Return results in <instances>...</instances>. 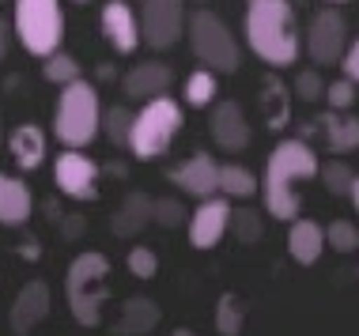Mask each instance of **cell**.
<instances>
[{"label":"cell","instance_id":"obj_1","mask_svg":"<svg viewBox=\"0 0 359 336\" xmlns=\"http://www.w3.org/2000/svg\"><path fill=\"white\" fill-rule=\"evenodd\" d=\"M318 151L306 140L287 136L273 148V155L265 162V174H261V200H265V212L273 219H295L299 216V186L310 178H318Z\"/></svg>","mask_w":359,"mask_h":336},{"label":"cell","instance_id":"obj_2","mask_svg":"<svg viewBox=\"0 0 359 336\" xmlns=\"http://www.w3.org/2000/svg\"><path fill=\"white\" fill-rule=\"evenodd\" d=\"M246 46L269 69H291L299 61V19L291 0H246Z\"/></svg>","mask_w":359,"mask_h":336},{"label":"cell","instance_id":"obj_3","mask_svg":"<svg viewBox=\"0 0 359 336\" xmlns=\"http://www.w3.org/2000/svg\"><path fill=\"white\" fill-rule=\"evenodd\" d=\"M65 299L76 325L83 329H99L102 325V306L110 299V257L99 249H83L72 257L69 272H65Z\"/></svg>","mask_w":359,"mask_h":336},{"label":"cell","instance_id":"obj_4","mask_svg":"<svg viewBox=\"0 0 359 336\" xmlns=\"http://www.w3.org/2000/svg\"><path fill=\"white\" fill-rule=\"evenodd\" d=\"M102 132V99L99 88L83 76L65 83L53 106V136L65 148H91V140Z\"/></svg>","mask_w":359,"mask_h":336},{"label":"cell","instance_id":"obj_5","mask_svg":"<svg viewBox=\"0 0 359 336\" xmlns=\"http://www.w3.org/2000/svg\"><path fill=\"white\" fill-rule=\"evenodd\" d=\"M182 125H186V113L170 94H155V99L140 102V110L133 113V136H129L133 159L140 162L163 159L170 151L174 136L182 132Z\"/></svg>","mask_w":359,"mask_h":336},{"label":"cell","instance_id":"obj_6","mask_svg":"<svg viewBox=\"0 0 359 336\" xmlns=\"http://www.w3.org/2000/svg\"><path fill=\"white\" fill-rule=\"evenodd\" d=\"M186 38H189L193 57H197L201 64H208L212 72H219V76L238 72V64H242L238 38L227 27V19L216 15L212 8H197V12H189Z\"/></svg>","mask_w":359,"mask_h":336},{"label":"cell","instance_id":"obj_7","mask_svg":"<svg viewBox=\"0 0 359 336\" xmlns=\"http://www.w3.org/2000/svg\"><path fill=\"white\" fill-rule=\"evenodd\" d=\"M15 42L31 57H50L65 42V8L61 0H12Z\"/></svg>","mask_w":359,"mask_h":336},{"label":"cell","instance_id":"obj_8","mask_svg":"<svg viewBox=\"0 0 359 336\" xmlns=\"http://www.w3.org/2000/svg\"><path fill=\"white\" fill-rule=\"evenodd\" d=\"M186 0H144L140 4V34L148 42V50L163 53L186 38Z\"/></svg>","mask_w":359,"mask_h":336},{"label":"cell","instance_id":"obj_9","mask_svg":"<svg viewBox=\"0 0 359 336\" xmlns=\"http://www.w3.org/2000/svg\"><path fill=\"white\" fill-rule=\"evenodd\" d=\"M303 46L318 69L322 64H341V57L348 50V19L341 15V4H325L310 15Z\"/></svg>","mask_w":359,"mask_h":336},{"label":"cell","instance_id":"obj_10","mask_svg":"<svg viewBox=\"0 0 359 336\" xmlns=\"http://www.w3.org/2000/svg\"><path fill=\"white\" fill-rule=\"evenodd\" d=\"M53 181L69 200H99L102 167L83 148H65L53 162Z\"/></svg>","mask_w":359,"mask_h":336},{"label":"cell","instance_id":"obj_11","mask_svg":"<svg viewBox=\"0 0 359 336\" xmlns=\"http://www.w3.org/2000/svg\"><path fill=\"white\" fill-rule=\"evenodd\" d=\"M227 230H231V200L223 193L205 197L189 212V242H193V249H216Z\"/></svg>","mask_w":359,"mask_h":336},{"label":"cell","instance_id":"obj_12","mask_svg":"<svg viewBox=\"0 0 359 336\" xmlns=\"http://www.w3.org/2000/svg\"><path fill=\"white\" fill-rule=\"evenodd\" d=\"M208 132H212V144H216L219 151H246L250 140H254V129H250V121H246V110H242L235 99L212 102Z\"/></svg>","mask_w":359,"mask_h":336},{"label":"cell","instance_id":"obj_13","mask_svg":"<svg viewBox=\"0 0 359 336\" xmlns=\"http://www.w3.org/2000/svg\"><path fill=\"white\" fill-rule=\"evenodd\" d=\"M99 23H102V38L110 42L114 53H137V50H140V42H144V34H140V15L133 12L125 0H106Z\"/></svg>","mask_w":359,"mask_h":336},{"label":"cell","instance_id":"obj_14","mask_svg":"<svg viewBox=\"0 0 359 336\" xmlns=\"http://www.w3.org/2000/svg\"><path fill=\"white\" fill-rule=\"evenodd\" d=\"M170 181L182 193L205 200L212 193H219V162L212 159L208 151H193L186 162H178V167L170 170Z\"/></svg>","mask_w":359,"mask_h":336},{"label":"cell","instance_id":"obj_15","mask_svg":"<svg viewBox=\"0 0 359 336\" xmlns=\"http://www.w3.org/2000/svg\"><path fill=\"white\" fill-rule=\"evenodd\" d=\"M50 284L46 280H27L23 287H19L12 310H8V325H12V332H31L38 329L46 318H50Z\"/></svg>","mask_w":359,"mask_h":336},{"label":"cell","instance_id":"obj_16","mask_svg":"<svg viewBox=\"0 0 359 336\" xmlns=\"http://www.w3.org/2000/svg\"><path fill=\"white\" fill-rule=\"evenodd\" d=\"M170 83H174V72L163 61H140L121 76V91L133 102H148L155 94H167Z\"/></svg>","mask_w":359,"mask_h":336},{"label":"cell","instance_id":"obj_17","mask_svg":"<svg viewBox=\"0 0 359 336\" xmlns=\"http://www.w3.org/2000/svg\"><path fill=\"white\" fill-rule=\"evenodd\" d=\"M34 212V193L19 174L0 170V227H23Z\"/></svg>","mask_w":359,"mask_h":336},{"label":"cell","instance_id":"obj_18","mask_svg":"<svg viewBox=\"0 0 359 336\" xmlns=\"http://www.w3.org/2000/svg\"><path fill=\"white\" fill-rule=\"evenodd\" d=\"M151 219H155V197L140 193V189H133V193L121 197L118 212L110 216V230H114L118 238H137L140 230L151 223Z\"/></svg>","mask_w":359,"mask_h":336},{"label":"cell","instance_id":"obj_19","mask_svg":"<svg viewBox=\"0 0 359 336\" xmlns=\"http://www.w3.org/2000/svg\"><path fill=\"white\" fill-rule=\"evenodd\" d=\"M325 249V227L314 219H287V257L295 265H318Z\"/></svg>","mask_w":359,"mask_h":336},{"label":"cell","instance_id":"obj_20","mask_svg":"<svg viewBox=\"0 0 359 336\" xmlns=\"http://www.w3.org/2000/svg\"><path fill=\"white\" fill-rule=\"evenodd\" d=\"M8 151H12L15 167L31 174V170H38L46 162V132L38 129V125H31V121L15 125L12 136H8Z\"/></svg>","mask_w":359,"mask_h":336},{"label":"cell","instance_id":"obj_21","mask_svg":"<svg viewBox=\"0 0 359 336\" xmlns=\"http://www.w3.org/2000/svg\"><path fill=\"white\" fill-rule=\"evenodd\" d=\"M314 129L325 136L329 151H348L359 148V118H348V110H325L322 118H314Z\"/></svg>","mask_w":359,"mask_h":336},{"label":"cell","instance_id":"obj_22","mask_svg":"<svg viewBox=\"0 0 359 336\" xmlns=\"http://www.w3.org/2000/svg\"><path fill=\"white\" fill-rule=\"evenodd\" d=\"M159 321H163L159 302L144 299V295H133V299H125L121 318H118V325H114V332H121V336H144V332H151Z\"/></svg>","mask_w":359,"mask_h":336},{"label":"cell","instance_id":"obj_23","mask_svg":"<svg viewBox=\"0 0 359 336\" xmlns=\"http://www.w3.org/2000/svg\"><path fill=\"white\" fill-rule=\"evenodd\" d=\"M219 193L227 200H250L254 193H261V181L242 162H219Z\"/></svg>","mask_w":359,"mask_h":336},{"label":"cell","instance_id":"obj_24","mask_svg":"<svg viewBox=\"0 0 359 336\" xmlns=\"http://www.w3.org/2000/svg\"><path fill=\"white\" fill-rule=\"evenodd\" d=\"M216 76L219 72H212L208 64H201V69H193L186 76V102L189 106H212V102H216V94H219Z\"/></svg>","mask_w":359,"mask_h":336},{"label":"cell","instance_id":"obj_25","mask_svg":"<svg viewBox=\"0 0 359 336\" xmlns=\"http://www.w3.org/2000/svg\"><path fill=\"white\" fill-rule=\"evenodd\" d=\"M102 136L114 148H129L133 136V110L129 106H102Z\"/></svg>","mask_w":359,"mask_h":336},{"label":"cell","instance_id":"obj_26","mask_svg":"<svg viewBox=\"0 0 359 336\" xmlns=\"http://www.w3.org/2000/svg\"><path fill=\"white\" fill-rule=\"evenodd\" d=\"M42 76H46V83H53V88H65V83L80 80V61H76L72 53H65V50H53L50 57H42Z\"/></svg>","mask_w":359,"mask_h":336},{"label":"cell","instance_id":"obj_27","mask_svg":"<svg viewBox=\"0 0 359 336\" xmlns=\"http://www.w3.org/2000/svg\"><path fill=\"white\" fill-rule=\"evenodd\" d=\"M242 321H246L242 299H238L235 291H223L219 302H216V332H223V336H238V332H242Z\"/></svg>","mask_w":359,"mask_h":336},{"label":"cell","instance_id":"obj_28","mask_svg":"<svg viewBox=\"0 0 359 336\" xmlns=\"http://www.w3.org/2000/svg\"><path fill=\"white\" fill-rule=\"evenodd\" d=\"M261 230H265V216L257 212V208H231V234H235V242L242 246H254L261 242Z\"/></svg>","mask_w":359,"mask_h":336},{"label":"cell","instance_id":"obj_29","mask_svg":"<svg viewBox=\"0 0 359 336\" xmlns=\"http://www.w3.org/2000/svg\"><path fill=\"white\" fill-rule=\"evenodd\" d=\"M318 178H322V186H325L333 197H348V189H352L355 170L348 167L344 159H333V162H322V167H318Z\"/></svg>","mask_w":359,"mask_h":336},{"label":"cell","instance_id":"obj_30","mask_svg":"<svg viewBox=\"0 0 359 336\" xmlns=\"http://www.w3.org/2000/svg\"><path fill=\"white\" fill-rule=\"evenodd\" d=\"M325 246L337 249V253H355L359 249V227L352 219H333L325 227Z\"/></svg>","mask_w":359,"mask_h":336},{"label":"cell","instance_id":"obj_31","mask_svg":"<svg viewBox=\"0 0 359 336\" xmlns=\"http://www.w3.org/2000/svg\"><path fill=\"white\" fill-rule=\"evenodd\" d=\"M265 113H269V129H284L287 125V99H284V88L280 80H269L265 83Z\"/></svg>","mask_w":359,"mask_h":336},{"label":"cell","instance_id":"obj_32","mask_svg":"<svg viewBox=\"0 0 359 336\" xmlns=\"http://www.w3.org/2000/svg\"><path fill=\"white\" fill-rule=\"evenodd\" d=\"M125 265H129V272L137 276V280H155V276H159V257H155V249H148V246H133L129 257H125Z\"/></svg>","mask_w":359,"mask_h":336},{"label":"cell","instance_id":"obj_33","mask_svg":"<svg viewBox=\"0 0 359 336\" xmlns=\"http://www.w3.org/2000/svg\"><path fill=\"white\" fill-rule=\"evenodd\" d=\"M355 88H359V83H352L348 76H341V80L325 83V94H322V99L329 102V110H352V102H355Z\"/></svg>","mask_w":359,"mask_h":336},{"label":"cell","instance_id":"obj_34","mask_svg":"<svg viewBox=\"0 0 359 336\" xmlns=\"http://www.w3.org/2000/svg\"><path fill=\"white\" fill-rule=\"evenodd\" d=\"M322 94H325V83H322V76H318V64H314V69H303L295 76V99L318 102Z\"/></svg>","mask_w":359,"mask_h":336},{"label":"cell","instance_id":"obj_35","mask_svg":"<svg viewBox=\"0 0 359 336\" xmlns=\"http://www.w3.org/2000/svg\"><path fill=\"white\" fill-rule=\"evenodd\" d=\"M151 223L174 230V227L186 223V208H182L178 200H170V197H159V200H155V219H151Z\"/></svg>","mask_w":359,"mask_h":336},{"label":"cell","instance_id":"obj_36","mask_svg":"<svg viewBox=\"0 0 359 336\" xmlns=\"http://www.w3.org/2000/svg\"><path fill=\"white\" fill-rule=\"evenodd\" d=\"M341 72H344L352 83H359V38H355V42H348V50H344V57H341Z\"/></svg>","mask_w":359,"mask_h":336},{"label":"cell","instance_id":"obj_37","mask_svg":"<svg viewBox=\"0 0 359 336\" xmlns=\"http://www.w3.org/2000/svg\"><path fill=\"white\" fill-rule=\"evenodd\" d=\"M83 227H87L83 216H61V230H65V238H69V242H72V238H80Z\"/></svg>","mask_w":359,"mask_h":336},{"label":"cell","instance_id":"obj_38","mask_svg":"<svg viewBox=\"0 0 359 336\" xmlns=\"http://www.w3.org/2000/svg\"><path fill=\"white\" fill-rule=\"evenodd\" d=\"M12 23H8V19L4 15H0V61H4V57H8V46H12Z\"/></svg>","mask_w":359,"mask_h":336},{"label":"cell","instance_id":"obj_39","mask_svg":"<svg viewBox=\"0 0 359 336\" xmlns=\"http://www.w3.org/2000/svg\"><path fill=\"white\" fill-rule=\"evenodd\" d=\"M348 200H352V208L359 212V174L352 178V189H348Z\"/></svg>","mask_w":359,"mask_h":336},{"label":"cell","instance_id":"obj_40","mask_svg":"<svg viewBox=\"0 0 359 336\" xmlns=\"http://www.w3.org/2000/svg\"><path fill=\"white\" fill-rule=\"evenodd\" d=\"M99 80H118V69L114 64H99Z\"/></svg>","mask_w":359,"mask_h":336},{"label":"cell","instance_id":"obj_41","mask_svg":"<svg viewBox=\"0 0 359 336\" xmlns=\"http://www.w3.org/2000/svg\"><path fill=\"white\" fill-rule=\"evenodd\" d=\"M19 253H23V257H38L42 249H38V246H19Z\"/></svg>","mask_w":359,"mask_h":336},{"label":"cell","instance_id":"obj_42","mask_svg":"<svg viewBox=\"0 0 359 336\" xmlns=\"http://www.w3.org/2000/svg\"><path fill=\"white\" fill-rule=\"evenodd\" d=\"M325 4H348V0H325Z\"/></svg>","mask_w":359,"mask_h":336},{"label":"cell","instance_id":"obj_43","mask_svg":"<svg viewBox=\"0 0 359 336\" xmlns=\"http://www.w3.org/2000/svg\"><path fill=\"white\" fill-rule=\"evenodd\" d=\"M72 4H91V0H72Z\"/></svg>","mask_w":359,"mask_h":336},{"label":"cell","instance_id":"obj_44","mask_svg":"<svg viewBox=\"0 0 359 336\" xmlns=\"http://www.w3.org/2000/svg\"><path fill=\"white\" fill-rule=\"evenodd\" d=\"M291 4H306V0H291Z\"/></svg>","mask_w":359,"mask_h":336},{"label":"cell","instance_id":"obj_45","mask_svg":"<svg viewBox=\"0 0 359 336\" xmlns=\"http://www.w3.org/2000/svg\"><path fill=\"white\" fill-rule=\"evenodd\" d=\"M0 136H4V125H0Z\"/></svg>","mask_w":359,"mask_h":336},{"label":"cell","instance_id":"obj_46","mask_svg":"<svg viewBox=\"0 0 359 336\" xmlns=\"http://www.w3.org/2000/svg\"><path fill=\"white\" fill-rule=\"evenodd\" d=\"M0 4H4V0H0Z\"/></svg>","mask_w":359,"mask_h":336}]
</instances>
